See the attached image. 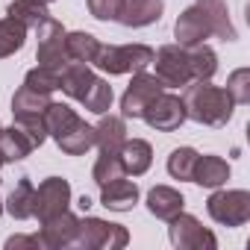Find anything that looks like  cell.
Here are the masks:
<instances>
[{
    "mask_svg": "<svg viewBox=\"0 0 250 250\" xmlns=\"http://www.w3.org/2000/svg\"><path fill=\"white\" fill-rule=\"evenodd\" d=\"M183 106H186V118L206 124V127H224L232 118V97L227 94V88L212 85L209 80H194L186 85L183 94Z\"/></svg>",
    "mask_w": 250,
    "mask_h": 250,
    "instance_id": "cell-1",
    "label": "cell"
},
{
    "mask_svg": "<svg viewBox=\"0 0 250 250\" xmlns=\"http://www.w3.org/2000/svg\"><path fill=\"white\" fill-rule=\"evenodd\" d=\"M153 62V50L147 44H100L94 56V68L106 71L109 77L139 74Z\"/></svg>",
    "mask_w": 250,
    "mask_h": 250,
    "instance_id": "cell-2",
    "label": "cell"
},
{
    "mask_svg": "<svg viewBox=\"0 0 250 250\" xmlns=\"http://www.w3.org/2000/svg\"><path fill=\"white\" fill-rule=\"evenodd\" d=\"M127 244H130L127 227L85 215V221H80V235H77L74 247H85V250H121V247H127Z\"/></svg>",
    "mask_w": 250,
    "mask_h": 250,
    "instance_id": "cell-3",
    "label": "cell"
},
{
    "mask_svg": "<svg viewBox=\"0 0 250 250\" xmlns=\"http://www.w3.org/2000/svg\"><path fill=\"white\" fill-rule=\"evenodd\" d=\"M206 212L215 224H224V227H244L250 221V194L244 188H221V191H212V197L206 200Z\"/></svg>",
    "mask_w": 250,
    "mask_h": 250,
    "instance_id": "cell-4",
    "label": "cell"
},
{
    "mask_svg": "<svg viewBox=\"0 0 250 250\" xmlns=\"http://www.w3.org/2000/svg\"><path fill=\"white\" fill-rule=\"evenodd\" d=\"M39 50H36V59L42 68H53V71H62L71 59H68V50H65V27L56 21V18H44L39 27Z\"/></svg>",
    "mask_w": 250,
    "mask_h": 250,
    "instance_id": "cell-5",
    "label": "cell"
},
{
    "mask_svg": "<svg viewBox=\"0 0 250 250\" xmlns=\"http://www.w3.org/2000/svg\"><path fill=\"white\" fill-rule=\"evenodd\" d=\"M156 65V77L162 80L165 88H183L191 83V71H188V53L183 44H162L156 53H153V62Z\"/></svg>",
    "mask_w": 250,
    "mask_h": 250,
    "instance_id": "cell-6",
    "label": "cell"
},
{
    "mask_svg": "<svg viewBox=\"0 0 250 250\" xmlns=\"http://www.w3.org/2000/svg\"><path fill=\"white\" fill-rule=\"evenodd\" d=\"M71 206V183L62 180V177H47L39 188H36V197H33V218H39L42 224L68 212Z\"/></svg>",
    "mask_w": 250,
    "mask_h": 250,
    "instance_id": "cell-7",
    "label": "cell"
},
{
    "mask_svg": "<svg viewBox=\"0 0 250 250\" xmlns=\"http://www.w3.org/2000/svg\"><path fill=\"white\" fill-rule=\"evenodd\" d=\"M168 235H171V244L180 247V250H215L218 247L215 232H209L194 215H186V212L171 218Z\"/></svg>",
    "mask_w": 250,
    "mask_h": 250,
    "instance_id": "cell-8",
    "label": "cell"
},
{
    "mask_svg": "<svg viewBox=\"0 0 250 250\" xmlns=\"http://www.w3.org/2000/svg\"><path fill=\"white\" fill-rule=\"evenodd\" d=\"M162 91H165V85H162V80L156 74H145V71L133 74V83L127 85V91L121 97V115L124 118H142L147 103Z\"/></svg>",
    "mask_w": 250,
    "mask_h": 250,
    "instance_id": "cell-9",
    "label": "cell"
},
{
    "mask_svg": "<svg viewBox=\"0 0 250 250\" xmlns=\"http://www.w3.org/2000/svg\"><path fill=\"white\" fill-rule=\"evenodd\" d=\"M142 118L150 124L153 130H159V133H174V130H180V124L186 121L183 97L162 91V94H156V97L147 103V109L142 112Z\"/></svg>",
    "mask_w": 250,
    "mask_h": 250,
    "instance_id": "cell-10",
    "label": "cell"
},
{
    "mask_svg": "<svg viewBox=\"0 0 250 250\" xmlns=\"http://www.w3.org/2000/svg\"><path fill=\"white\" fill-rule=\"evenodd\" d=\"M174 36H177V44L183 47H194V44H203L209 36H212V27L203 15V9L194 3L188 9H183V15L177 18L174 24Z\"/></svg>",
    "mask_w": 250,
    "mask_h": 250,
    "instance_id": "cell-11",
    "label": "cell"
},
{
    "mask_svg": "<svg viewBox=\"0 0 250 250\" xmlns=\"http://www.w3.org/2000/svg\"><path fill=\"white\" fill-rule=\"evenodd\" d=\"M77 235H80V218L71 215V212H62L50 221L42 224V244L50 247V250H59V247H74L77 244Z\"/></svg>",
    "mask_w": 250,
    "mask_h": 250,
    "instance_id": "cell-12",
    "label": "cell"
},
{
    "mask_svg": "<svg viewBox=\"0 0 250 250\" xmlns=\"http://www.w3.org/2000/svg\"><path fill=\"white\" fill-rule=\"evenodd\" d=\"M56 145H59V150L68 153V156H83L88 147H94V127H91V124H85V121L77 115L68 127L56 136Z\"/></svg>",
    "mask_w": 250,
    "mask_h": 250,
    "instance_id": "cell-13",
    "label": "cell"
},
{
    "mask_svg": "<svg viewBox=\"0 0 250 250\" xmlns=\"http://www.w3.org/2000/svg\"><path fill=\"white\" fill-rule=\"evenodd\" d=\"M100 203L106 209H112V212H130L139 203V186L118 177V180L100 186Z\"/></svg>",
    "mask_w": 250,
    "mask_h": 250,
    "instance_id": "cell-14",
    "label": "cell"
},
{
    "mask_svg": "<svg viewBox=\"0 0 250 250\" xmlns=\"http://www.w3.org/2000/svg\"><path fill=\"white\" fill-rule=\"evenodd\" d=\"M127 142V124H124V115H100V124L94 127V145L103 153H118L121 145Z\"/></svg>",
    "mask_w": 250,
    "mask_h": 250,
    "instance_id": "cell-15",
    "label": "cell"
},
{
    "mask_svg": "<svg viewBox=\"0 0 250 250\" xmlns=\"http://www.w3.org/2000/svg\"><path fill=\"white\" fill-rule=\"evenodd\" d=\"M147 209L159 221H171V218H177L186 209V197L177 188H171V186H153L147 191Z\"/></svg>",
    "mask_w": 250,
    "mask_h": 250,
    "instance_id": "cell-16",
    "label": "cell"
},
{
    "mask_svg": "<svg viewBox=\"0 0 250 250\" xmlns=\"http://www.w3.org/2000/svg\"><path fill=\"white\" fill-rule=\"evenodd\" d=\"M94 77H97V74L91 71V65H85V62H68V65L59 71V88H62L68 97L83 100L85 91L91 88Z\"/></svg>",
    "mask_w": 250,
    "mask_h": 250,
    "instance_id": "cell-17",
    "label": "cell"
},
{
    "mask_svg": "<svg viewBox=\"0 0 250 250\" xmlns=\"http://www.w3.org/2000/svg\"><path fill=\"white\" fill-rule=\"evenodd\" d=\"M118 156H121L124 174L142 177V174L150 168V162H153V147H150V142H145V139H127V142L121 145Z\"/></svg>",
    "mask_w": 250,
    "mask_h": 250,
    "instance_id": "cell-18",
    "label": "cell"
},
{
    "mask_svg": "<svg viewBox=\"0 0 250 250\" xmlns=\"http://www.w3.org/2000/svg\"><path fill=\"white\" fill-rule=\"evenodd\" d=\"M162 0H127L118 15L124 27H150L162 18Z\"/></svg>",
    "mask_w": 250,
    "mask_h": 250,
    "instance_id": "cell-19",
    "label": "cell"
},
{
    "mask_svg": "<svg viewBox=\"0 0 250 250\" xmlns=\"http://www.w3.org/2000/svg\"><path fill=\"white\" fill-rule=\"evenodd\" d=\"M227 180H229V165L221 156H212V153L209 156H197L191 183H197L203 188H221Z\"/></svg>",
    "mask_w": 250,
    "mask_h": 250,
    "instance_id": "cell-20",
    "label": "cell"
},
{
    "mask_svg": "<svg viewBox=\"0 0 250 250\" xmlns=\"http://www.w3.org/2000/svg\"><path fill=\"white\" fill-rule=\"evenodd\" d=\"M197 6L203 9L206 21H209V27H212V36H218V39H224V42H235V39H238V33H235V27H232V21H229V12H227V3H224V0H197Z\"/></svg>",
    "mask_w": 250,
    "mask_h": 250,
    "instance_id": "cell-21",
    "label": "cell"
},
{
    "mask_svg": "<svg viewBox=\"0 0 250 250\" xmlns=\"http://www.w3.org/2000/svg\"><path fill=\"white\" fill-rule=\"evenodd\" d=\"M47 106H50V94H42V91H36L30 85H21L15 91V97H12V115H15V121L18 118H39V115L47 112Z\"/></svg>",
    "mask_w": 250,
    "mask_h": 250,
    "instance_id": "cell-22",
    "label": "cell"
},
{
    "mask_svg": "<svg viewBox=\"0 0 250 250\" xmlns=\"http://www.w3.org/2000/svg\"><path fill=\"white\" fill-rule=\"evenodd\" d=\"M33 147L36 145L21 127H9V130L0 127V156H3V162H21L33 153Z\"/></svg>",
    "mask_w": 250,
    "mask_h": 250,
    "instance_id": "cell-23",
    "label": "cell"
},
{
    "mask_svg": "<svg viewBox=\"0 0 250 250\" xmlns=\"http://www.w3.org/2000/svg\"><path fill=\"white\" fill-rule=\"evenodd\" d=\"M33 197H36V188L30 183V177H21L6 200V212L15 218V221H27L33 218Z\"/></svg>",
    "mask_w": 250,
    "mask_h": 250,
    "instance_id": "cell-24",
    "label": "cell"
},
{
    "mask_svg": "<svg viewBox=\"0 0 250 250\" xmlns=\"http://www.w3.org/2000/svg\"><path fill=\"white\" fill-rule=\"evenodd\" d=\"M188 53V71H191V80H212L215 71H218V56L212 47L206 44H194V47H186Z\"/></svg>",
    "mask_w": 250,
    "mask_h": 250,
    "instance_id": "cell-25",
    "label": "cell"
},
{
    "mask_svg": "<svg viewBox=\"0 0 250 250\" xmlns=\"http://www.w3.org/2000/svg\"><path fill=\"white\" fill-rule=\"evenodd\" d=\"M97 47H100V42L91 33H65V50H68V59L71 62L91 65L94 56H97Z\"/></svg>",
    "mask_w": 250,
    "mask_h": 250,
    "instance_id": "cell-26",
    "label": "cell"
},
{
    "mask_svg": "<svg viewBox=\"0 0 250 250\" xmlns=\"http://www.w3.org/2000/svg\"><path fill=\"white\" fill-rule=\"evenodd\" d=\"M6 15L9 18H15V21H21L27 30L33 27H39L50 12H47V6L44 3H39V0H12V3H9V9H6Z\"/></svg>",
    "mask_w": 250,
    "mask_h": 250,
    "instance_id": "cell-27",
    "label": "cell"
},
{
    "mask_svg": "<svg viewBox=\"0 0 250 250\" xmlns=\"http://www.w3.org/2000/svg\"><path fill=\"white\" fill-rule=\"evenodd\" d=\"M27 42V27L15 18H3L0 21V59H6L12 53H18Z\"/></svg>",
    "mask_w": 250,
    "mask_h": 250,
    "instance_id": "cell-28",
    "label": "cell"
},
{
    "mask_svg": "<svg viewBox=\"0 0 250 250\" xmlns=\"http://www.w3.org/2000/svg\"><path fill=\"white\" fill-rule=\"evenodd\" d=\"M112 100H115V94H112V85H109L106 80L94 77L91 88L85 91V97H83L80 103H83L88 112H94V115H103V112H109V109H112Z\"/></svg>",
    "mask_w": 250,
    "mask_h": 250,
    "instance_id": "cell-29",
    "label": "cell"
},
{
    "mask_svg": "<svg viewBox=\"0 0 250 250\" xmlns=\"http://www.w3.org/2000/svg\"><path fill=\"white\" fill-rule=\"evenodd\" d=\"M118 177H127V174H124V165H121V156L100 150V156H97V162H94V168H91V180H94L97 186H106V183H112V180H118Z\"/></svg>",
    "mask_w": 250,
    "mask_h": 250,
    "instance_id": "cell-30",
    "label": "cell"
},
{
    "mask_svg": "<svg viewBox=\"0 0 250 250\" xmlns=\"http://www.w3.org/2000/svg\"><path fill=\"white\" fill-rule=\"evenodd\" d=\"M197 156L200 153L194 147H177V150H171V156H168V174L174 180H191Z\"/></svg>",
    "mask_w": 250,
    "mask_h": 250,
    "instance_id": "cell-31",
    "label": "cell"
},
{
    "mask_svg": "<svg viewBox=\"0 0 250 250\" xmlns=\"http://www.w3.org/2000/svg\"><path fill=\"white\" fill-rule=\"evenodd\" d=\"M24 85L36 88V91H42V94H50V91H56V88H59V71L36 65L33 71H27V77H24Z\"/></svg>",
    "mask_w": 250,
    "mask_h": 250,
    "instance_id": "cell-32",
    "label": "cell"
},
{
    "mask_svg": "<svg viewBox=\"0 0 250 250\" xmlns=\"http://www.w3.org/2000/svg\"><path fill=\"white\" fill-rule=\"evenodd\" d=\"M227 94L232 97V103H250V71L247 68H238L229 74Z\"/></svg>",
    "mask_w": 250,
    "mask_h": 250,
    "instance_id": "cell-33",
    "label": "cell"
},
{
    "mask_svg": "<svg viewBox=\"0 0 250 250\" xmlns=\"http://www.w3.org/2000/svg\"><path fill=\"white\" fill-rule=\"evenodd\" d=\"M127 0H88V12L97 21H118Z\"/></svg>",
    "mask_w": 250,
    "mask_h": 250,
    "instance_id": "cell-34",
    "label": "cell"
},
{
    "mask_svg": "<svg viewBox=\"0 0 250 250\" xmlns=\"http://www.w3.org/2000/svg\"><path fill=\"white\" fill-rule=\"evenodd\" d=\"M6 247L9 250H21V247H44L39 235H12L6 238Z\"/></svg>",
    "mask_w": 250,
    "mask_h": 250,
    "instance_id": "cell-35",
    "label": "cell"
},
{
    "mask_svg": "<svg viewBox=\"0 0 250 250\" xmlns=\"http://www.w3.org/2000/svg\"><path fill=\"white\" fill-rule=\"evenodd\" d=\"M88 206H91V200L83 194V197H80V209H83V212H88Z\"/></svg>",
    "mask_w": 250,
    "mask_h": 250,
    "instance_id": "cell-36",
    "label": "cell"
},
{
    "mask_svg": "<svg viewBox=\"0 0 250 250\" xmlns=\"http://www.w3.org/2000/svg\"><path fill=\"white\" fill-rule=\"evenodd\" d=\"M39 3H44V6H47V3H53V0H39Z\"/></svg>",
    "mask_w": 250,
    "mask_h": 250,
    "instance_id": "cell-37",
    "label": "cell"
},
{
    "mask_svg": "<svg viewBox=\"0 0 250 250\" xmlns=\"http://www.w3.org/2000/svg\"><path fill=\"white\" fill-rule=\"evenodd\" d=\"M0 215H3V200H0Z\"/></svg>",
    "mask_w": 250,
    "mask_h": 250,
    "instance_id": "cell-38",
    "label": "cell"
},
{
    "mask_svg": "<svg viewBox=\"0 0 250 250\" xmlns=\"http://www.w3.org/2000/svg\"><path fill=\"white\" fill-rule=\"evenodd\" d=\"M0 165H3V156H0Z\"/></svg>",
    "mask_w": 250,
    "mask_h": 250,
    "instance_id": "cell-39",
    "label": "cell"
}]
</instances>
